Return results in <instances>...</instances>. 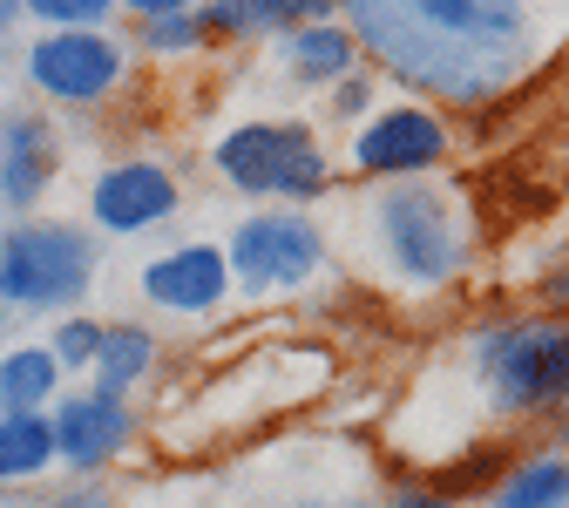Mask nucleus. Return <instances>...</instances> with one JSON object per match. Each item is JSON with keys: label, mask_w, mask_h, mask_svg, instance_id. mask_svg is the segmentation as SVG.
<instances>
[{"label": "nucleus", "mask_w": 569, "mask_h": 508, "mask_svg": "<svg viewBox=\"0 0 569 508\" xmlns=\"http://www.w3.org/2000/svg\"><path fill=\"white\" fill-rule=\"evenodd\" d=\"M461 367L488 420H569V319L502 312L461 339Z\"/></svg>", "instance_id": "obj_3"}, {"label": "nucleus", "mask_w": 569, "mask_h": 508, "mask_svg": "<svg viewBox=\"0 0 569 508\" xmlns=\"http://www.w3.org/2000/svg\"><path fill=\"white\" fill-rule=\"evenodd\" d=\"M157 367H163V339L142 326V319H116V326H102V352H96V367H89L82 387L136 407V394L157 380Z\"/></svg>", "instance_id": "obj_14"}, {"label": "nucleus", "mask_w": 569, "mask_h": 508, "mask_svg": "<svg viewBox=\"0 0 569 508\" xmlns=\"http://www.w3.org/2000/svg\"><path fill=\"white\" fill-rule=\"evenodd\" d=\"M14 21H28V8H21V0H0V41L14 34Z\"/></svg>", "instance_id": "obj_28"}, {"label": "nucleus", "mask_w": 569, "mask_h": 508, "mask_svg": "<svg viewBox=\"0 0 569 508\" xmlns=\"http://www.w3.org/2000/svg\"><path fill=\"white\" fill-rule=\"evenodd\" d=\"M516 455H522V448L509 441V434H475V441H468V448H455L435 475H427V481H435L448 501H461V495H481V501H488V495H495V481L509 475V461H516Z\"/></svg>", "instance_id": "obj_20"}, {"label": "nucleus", "mask_w": 569, "mask_h": 508, "mask_svg": "<svg viewBox=\"0 0 569 508\" xmlns=\"http://www.w3.org/2000/svg\"><path fill=\"white\" fill-rule=\"evenodd\" d=\"M562 61H569V28H562Z\"/></svg>", "instance_id": "obj_29"}, {"label": "nucleus", "mask_w": 569, "mask_h": 508, "mask_svg": "<svg viewBox=\"0 0 569 508\" xmlns=\"http://www.w3.org/2000/svg\"><path fill=\"white\" fill-rule=\"evenodd\" d=\"M54 163H61V142L41 109H14L0 122V203L14 217H34V203L54 183Z\"/></svg>", "instance_id": "obj_12"}, {"label": "nucleus", "mask_w": 569, "mask_h": 508, "mask_svg": "<svg viewBox=\"0 0 569 508\" xmlns=\"http://www.w3.org/2000/svg\"><path fill=\"white\" fill-rule=\"evenodd\" d=\"M461 150V122L441 116L435 102H413V96H387L360 129H346L339 142V170L360 177L367 190L373 183H427L441 177Z\"/></svg>", "instance_id": "obj_6"}, {"label": "nucleus", "mask_w": 569, "mask_h": 508, "mask_svg": "<svg viewBox=\"0 0 569 508\" xmlns=\"http://www.w3.org/2000/svg\"><path fill=\"white\" fill-rule=\"evenodd\" d=\"M183 210V183L163 157H116L89 177V225L102 238H150Z\"/></svg>", "instance_id": "obj_10"}, {"label": "nucleus", "mask_w": 569, "mask_h": 508, "mask_svg": "<svg viewBox=\"0 0 569 508\" xmlns=\"http://www.w3.org/2000/svg\"><path fill=\"white\" fill-rule=\"evenodd\" d=\"M352 258L393 299L448 292L475 265V203L455 183H373L352 203Z\"/></svg>", "instance_id": "obj_2"}, {"label": "nucleus", "mask_w": 569, "mask_h": 508, "mask_svg": "<svg viewBox=\"0 0 569 508\" xmlns=\"http://www.w3.org/2000/svg\"><path fill=\"white\" fill-rule=\"evenodd\" d=\"M54 475V434L48 414H0V495L34 488Z\"/></svg>", "instance_id": "obj_19"}, {"label": "nucleus", "mask_w": 569, "mask_h": 508, "mask_svg": "<svg viewBox=\"0 0 569 508\" xmlns=\"http://www.w3.org/2000/svg\"><path fill=\"white\" fill-rule=\"evenodd\" d=\"M562 306H569V251H562V258H556V271L536 285V312H562Z\"/></svg>", "instance_id": "obj_26"}, {"label": "nucleus", "mask_w": 569, "mask_h": 508, "mask_svg": "<svg viewBox=\"0 0 569 508\" xmlns=\"http://www.w3.org/2000/svg\"><path fill=\"white\" fill-rule=\"evenodd\" d=\"M0 508H14V501H0Z\"/></svg>", "instance_id": "obj_30"}, {"label": "nucleus", "mask_w": 569, "mask_h": 508, "mask_svg": "<svg viewBox=\"0 0 569 508\" xmlns=\"http://www.w3.org/2000/svg\"><path fill=\"white\" fill-rule=\"evenodd\" d=\"M387 102V82L373 76V68L360 61V68H352V76L339 82V89H326V122H339V129H360L373 109Z\"/></svg>", "instance_id": "obj_22"}, {"label": "nucleus", "mask_w": 569, "mask_h": 508, "mask_svg": "<svg viewBox=\"0 0 569 508\" xmlns=\"http://www.w3.org/2000/svg\"><path fill=\"white\" fill-rule=\"evenodd\" d=\"M210 170L258 210H306L339 183V157L319 122L306 116H244L210 136Z\"/></svg>", "instance_id": "obj_4"}, {"label": "nucleus", "mask_w": 569, "mask_h": 508, "mask_svg": "<svg viewBox=\"0 0 569 508\" xmlns=\"http://www.w3.org/2000/svg\"><path fill=\"white\" fill-rule=\"evenodd\" d=\"M129 41L157 61H177V54H203L210 34H203V8H183V0H129Z\"/></svg>", "instance_id": "obj_17"}, {"label": "nucleus", "mask_w": 569, "mask_h": 508, "mask_svg": "<svg viewBox=\"0 0 569 508\" xmlns=\"http://www.w3.org/2000/svg\"><path fill=\"white\" fill-rule=\"evenodd\" d=\"M332 0H210L203 8V34L210 41H278L299 21H332Z\"/></svg>", "instance_id": "obj_15"}, {"label": "nucleus", "mask_w": 569, "mask_h": 508, "mask_svg": "<svg viewBox=\"0 0 569 508\" xmlns=\"http://www.w3.org/2000/svg\"><path fill=\"white\" fill-rule=\"evenodd\" d=\"M61 394H68V373L48 352V339L0 346V414H48Z\"/></svg>", "instance_id": "obj_16"}, {"label": "nucleus", "mask_w": 569, "mask_h": 508, "mask_svg": "<svg viewBox=\"0 0 569 508\" xmlns=\"http://www.w3.org/2000/svg\"><path fill=\"white\" fill-rule=\"evenodd\" d=\"M278 68L299 96H326L360 68V41L346 34V21H299L292 34H278Z\"/></svg>", "instance_id": "obj_13"}, {"label": "nucleus", "mask_w": 569, "mask_h": 508, "mask_svg": "<svg viewBox=\"0 0 569 508\" xmlns=\"http://www.w3.org/2000/svg\"><path fill=\"white\" fill-rule=\"evenodd\" d=\"M339 21L387 89L441 116L509 102L549 48L542 14L516 0H346Z\"/></svg>", "instance_id": "obj_1"}, {"label": "nucleus", "mask_w": 569, "mask_h": 508, "mask_svg": "<svg viewBox=\"0 0 569 508\" xmlns=\"http://www.w3.org/2000/svg\"><path fill=\"white\" fill-rule=\"evenodd\" d=\"M380 508H461V501H448L427 475H393L387 495H380Z\"/></svg>", "instance_id": "obj_24"}, {"label": "nucleus", "mask_w": 569, "mask_h": 508, "mask_svg": "<svg viewBox=\"0 0 569 508\" xmlns=\"http://www.w3.org/2000/svg\"><path fill=\"white\" fill-rule=\"evenodd\" d=\"M96 271H102V245L82 225H68V217H21L0 238V312L68 319L96 292Z\"/></svg>", "instance_id": "obj_5"}, {"label": "nucleus", "mask_w": 569, "mask_h": 508, "mask_svg": "<svg viewBox=\"0 0 569 508\" xmlns=\"http://www.w3.org/2000/svg\"><path fill=\"white\" fill-rule=\"evenodd\" d=\"M34 508H122V501H116L109 481H61V488H48Z\"/></svg>", "instance_id": "obj_25"}, {"label": "nucleus", "mask_w": 569, "mask_h": 508, "mask_svg": "<svg viewBox=\"0 0 569 508\" xmlns=\"http://www.w3.org/2000/svg\"><path fill=\"white\" fill-rule=\"evenodd\" d=\"M224 265H231V299L271 306L278 292H306L332 265V231L312 210H251L224 238Z\"/></svg>", "instance_id": "obj_7"}, {"label": "nucleus", "mask_w": 569, "mask_h": 508, "mask_svg": "<svg viewBox=\"0 0 569 508\" xmlns=\"http://www.w3.org/2000/svg\"><path fill=\"white\" fill-rule=\"evenodd\" d=\"M488 508H569V455L562 448H522L509 475L495 481Z\"/></svg>", "instance_id": "obj_18"}, {"label": "nucleus", "mask_w": 569, "mask_h": 508, "mask_svg": "<svg viewBox=\"0 0 569 508\" xmlns=\"http://www.w3.org/2000/svg\"><path fill=\"white\" fill-rule=\"evenodd\" d=\"M48 434H54V468L68 481H109L122 455L142 441V407L109 400L96 387H68L48 407Z\"/></svg>", "instance_id": "obj_9"}, {"label": "nucleus", "mask_w": 569, "mask_h": 508, "mask_svg": "<svg viewBox=\"0 0 569 508\" xmlns=\"http://www.w3.org/2000/svg\"><path fill=\"white\" fill-rule=\"evenodd\" d=\"M278 508H380V501H360V495H306V501H278Z\"/></svg>", "instance_id": "obj_27"}, {"label": "nucleus", "mask_w": 569, "mask_h": 508, "mask_svg": "<svg viewBox=\"0 0 569 508\" xmlns=\"http://www.w3.org/2000/svg\"><path fill=\"white\" fill-rule=\"evenodd\" d=\"M21 82L54 109H109L129 89V41L116 28L82 34H28Z\"/></svg>", "instance_id": "obj_8"}, {"label": "nucleus", "mask_w": 569, "mask_h": 508, "mask_svg": "<svg viewBox=\"0 0 569 508\" xmlns=\"http://www.w3.org/2000/svg\"><path fill=\"white\" fill-rule=\"evenodd\" d=\"M136 292L150 312L163 319H190V326H210L224 306H231V265H224V245H163L150 265H142Z\"/></svg>", "instance_id": "obj_11"}, {"label": "nucleus", "mask_w": 569, "mask_h": 508, "mask_svg": "<svg viewBox=\"0 0 569 508\" xmlns=\"http://www.w3.org/2000/svg\"><path fill=\"white\" fill-rule=\"evenodd\" d=\"M21 8L41 34H82V28H109L122 14L116 0H21Z\"/></svg>", "instance_id": "obj_21"}, {"label": "nucleus", "mask_w": 569, "mask_h": 508, "mask_svg": "<svg viewBox=\"0 0 569 508\" xmlns=\"http://www.w3.org/2000/svg\"><path fill=\"white\" fill-rule=\"evenodd\" d=\"M48 352L61 359V373H82V380H89L96 352H102V319H89V312H68V319H54V332H48Z\"/></svg>", "instance_id": "obj_23"}]
</instances>
